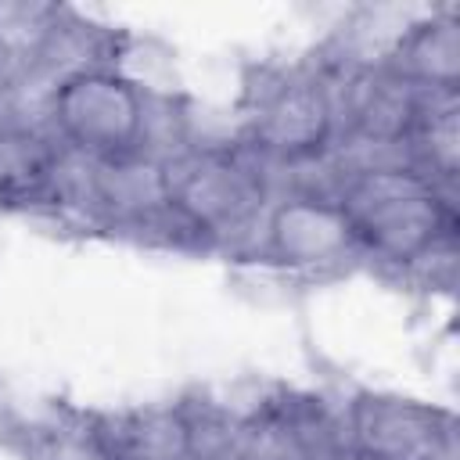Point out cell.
I'll list each match as a JSON object with an SVG mask.
<instances>
[{"mask_svg": "<svg viewBox=\"0 0 460 460\" xmlns=\"http://www.w3.org/2000/svg\"><path fill=\"white\" fill-rule=\"evenodd\" d=\"M0 86H4V83H0Z\"/></svg>", "mask_w": 460, "mask_h": 460, "instance_id": "cell-14", "label": "cell"}, {"mask_svg": "<svg viewBox=\"0 0 460 460\" xmlns=\"http://www.w3.org/2000/svg\"><path fill=\"white\" fill-rule=\"evenodd\" d=\"M341 438L345 460H456L453 417L392 392H356L341 410Z\"/></svg>", "mask_w": 460, "mask_h": 460, "instance_id": "cell-5", "label": "cell"}, {"mask_svg": "<svg viewBox=\"0 0 460 460\" xmlns=\"http://www.w3.org/2000/svg\"><path fill=\"white\" fill-rule=\"evenodd\" d=\"M406 162L435 187L453 190L460 169V101L456 93H424L413 129L402 144Z\"/></svg>", "mask_w": 460, "mask_h": 460, "instance_id": "cell-11", "label": "cell"}, {"mask_svg": "<svg viewBox=\"0 0 460 460\" xmlns=\"http://www.w3.org/2000/svg\"><path fill=\"white\" fill-rule=\"evenodd\" d=\"M234 442L252 460H345L341 410L313 392H273L237 413Z\"/></svg>", "mask_w": 460, "mask_h": 460, "instance_id": "cell-7", "label": "cell"}, {"mask_svg": "<svg viewBox=\"0 0 460 460\" xmlns=\"http://www.w3.org/2000/svg\"><path fill=\"white\" fill-rule=\"evenodd\" d=\"M259 248L284 270H331L359 255L349 212L334 194L284 190L259 223Z\"/></svg>", "mask_w": 460, "mask_h": 460, "instance_id": "cell-6", "label": "cell"}, {"mask_svg": "<svg viewBox=\"0 0 460 460\" xmlns=\"http://www.w3.org/2000/svg\"><path fill=\"white\" fill-rule=\"evenodd\" d=\"M334 198L352 219L359 255L388 266H428L453 255L456 194L435 187L402 158L341 169Z\"/></svg>", "mask_w": 460, "mask_h": 460, "instance_id": "cell-1", "label": "cell"}, {"mask_svg": "<svg viewBox=\"0 0 460 460\" xmlns=\"http://www.w3.org/2000/svg\"><path fill=\"white\" fill-rule=\"evenodd\" d=\"M93 460H190L183 402L93 413L79 431Z\"/></svg>", "mask_w": 460, "mask_h": 460, "instance_id": "cell-8", "label": "cell"}, {"mask_svg": "<svg viewBox=\"0 0 460 460\" xmlns=\"http://www.w3.org/2000/svg\"><path fill=\"white\" fill-rule=\"evenodd\" d=\"M194 460H252L237 442H226V446H219V449H208V453H201V456H194Z\"/></svg>", "mask_w": 460, "mask_h": 460, "instance_id": "cell-13", "label": "cell"}, {"mask_svg": "<svg viewBox=\"0 0 460 460\" xmlns=\"http://www.w3.org/2000/svg\"><path fill=\"white\" fill-rule=\"evenodd\" d=\"M65 147L43 122L0 119V205L58 201Z\"/></svg>", "mask_w": 460, "mask_h": 460, "instance_id": "cell-10", "label": "cell"}, {"mask_svg": "<svg viewBox=\"0 0 460 460\" xmlns=\"http://www.w3.org/2000/svg\"><path fill=\"white\" fill-rule=\"evenodd\" d=\"M0 460H36V456L29 453L25 442H18L11 435H0Z\"/></svg>", "mask_w": 460, "mask_h": 460, "instance_id": "cell-12", "label": "cell"}, {"mask_svg": "<svg viewBox=\"0 0 460 460\" xmlns=\"http://www.w3.org/2000/svg\"><path fill=\"white\" fill-rule=\"evenodd\" d=\"M338 140L334 93L327 75L316 72H288L259 90L248 126V147L273 169H295L323 158Z\"/></svg>", "mask_w": 460, "mask_h": 460, "instance_id": "cell-4", "label": "cell"}, {"mask_svg": "<svg viewBox=\"0 0 460 460\" xmlns=\"http://www.w3.org/2000/svg\"><path fill=\"white\" fill-rule=\"evenodd\" d=\"M151 90L122 65L90 68L58 79L47 90L43 126L58 144L83 158H115L140 151Z\"/></svg>", "mask_w": 460, "mask_h": 460, "instance_id": "cell-3", "label": "cell"}, {"mask_svg": "<svg viewBox=\"0 0 460 460\" xmlns=\"http://www.w3.org/2000/svg\"><path fill=\"white\" fill-rule=\"evenodd\" d=\"M172 216L198 244L255 230L270 208V165L248 144H187L162 158Z\"/></svg>", "mask_w": 460, "mask_h": 460, "instance_id": "cell-2", "label": "cell"}, {"mask_svg": "<svg viewBox=\"0 0 460 460\" xmlns=\"http://www.w3.org/2000/svg\"><path fill=\"white\" fill-rule=\"evenodd\" d=\"M417 93H456L460 83V22L453 11H431L413 18L392 40L385 61Z\"/></svg>", "mask_w": 460, "mask_h": 460, "instance_id": "cell-9", "label": "cell"}]
</instances>
